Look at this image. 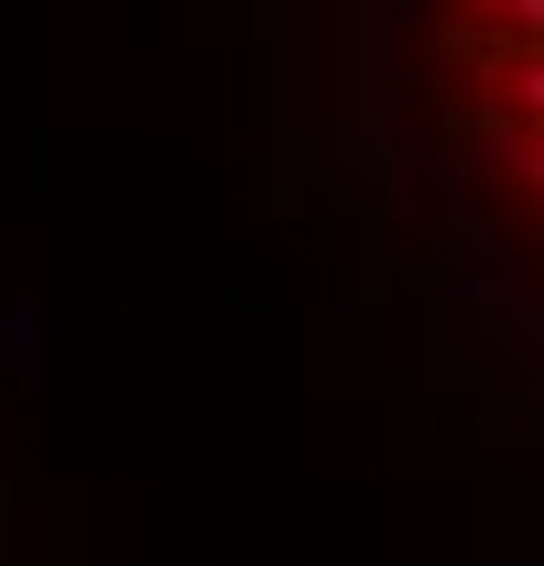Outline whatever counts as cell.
I'll return each mask as SVG.
<instances>
[{"instance_id":"cell-1","label":"cell","mask_w":544,"mask_h":566,"mask_svg":"<svg viewBox=\"0 0 544 566\" xmlns=\"http://www.w3.org/2000/svg\"><path fill=\"white\" fill-rule=\"evenodd\" d=\"M436 164L490 218V251L544 283V0H414Z\"/></svg>"}]
</instances>
